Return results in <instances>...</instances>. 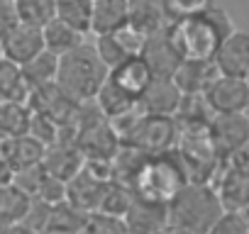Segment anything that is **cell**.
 Returning a JSON list of instances; mask_svg holds the SVG:
<instances>
[{
    "instance_id": "obj_1",
    "label": "cell",
    "mask_w": 249,
    "mask_h": 234,
    "mask_svg": "<svg viewBox=\"0 0 249 234\" xmlns=\"http://www.w3.org/2000/svg\"><path fill=\"white\" fill-rule=\"evenodd\" d=\"M171 42L178 54L188 61H213L222 39L234 30L230 15L220 8H208L205 13H196L188 17L171 20L166 25Z\"/></svg>"
},
{
    "instance_id": "obj_2",
    "label": "cell",
    "mask_w": 249,
    "mask_h": 234,
    "mask_svg": "<svg viewBox=\"0 0 249 234\" xmlns=\"http://www.w3.org/2000/svg\"><path fill=\"white\" fill-rule=\"evenodd\" d=\"M225 205L213 181H188L169 202L166 217L171 232H213Z\"/></svg>"
},
{
    "instance_id": "obj_3",
    "label": "cell",
    "mask_w": 249,
    "mask_h": 234,
    "mask_svg": "<svg viewBox=\"0 0 249 234\" xmlns=\"http://www.w3.org/2000/svg\"><path fill=\"white\" fill-rule=\"evenodd\" d=\"M188 181L191 178H188L183 159L178 156L176 149H169L159 154H144L130 181V188L135 198L166 205Z\"/></svg>"
},
{
    "instance_id": "obj_4",
    "label": "cell",
    "mask_w": 249,
    "mask_h": 234,
    "mask_svg": "<svg viewBox=\"0 0 249 234\" xmlns=\"http://www.w3.org/2000/svg\"><path fill=\"white\" fill-rule=\"evenodd\" d=\"M107 66L95 51V44L83 42L76 49L66 51L59 56V68H56V85L59 90L76 100V102H88L98 95L100 85L107 78Z\"/></svg>"
},
{
    "instance_id": "obj_5",
    "label": "cell",
    "mask_w": 249,
    "mask_h": 234,
    "mask_svg": "<svg viewBox=\"0 0 249 234\" xmlns=\"http://www.w3.org/2000/svg\"><path fill=\"white\" fill-rule=\"evenodd\" d=\"M178 137V120L174 115H157V112H142L140 120L122 134L120 144L132 147L142 154H159L176 147Z\"/></svg>"
},
{
    "instance_id": "obj_6",
    "label": "cell",
    "mask_w": 249,
    "mask_h": 234,
    "mask_svg": "<svg viewBox=\"0 0 249 234\" xmlns=\"http://www.w3.org/2000/svg\"><path fill=\"white\" fill-rule=\"evenodd\" d=\"M208 125L220 156H237L249 147V117L244 112L213 115Z\"/></svg>"
},
{
    "instance_id": "obj_7",
    "label": "cell",
    "mask_w": 249,
    "mask_h": 234,
    "mask_svg": "<svg viewBox=\"0 0 249 234\" xmlns=\"http://www.w3.org/2000/svg\"><path fill=\"white\" fill-rule=\"evenodd\" d=\"M213 115L220 112H244L249 105V83L239 76H222L217 73L213 83L203 93Z\"/></svg>"
},
{
    "instance_id": "obj_8",
    "label": "cell",
    "mask_w": 249,
    "mask_h": 234,
    "mask_svg": "<svg viewBox=\"0 0 249 234\" xmlns=\"http://www.w3.org/2000/svg\"><path fill=\"white\" fill-rule=\"evenodd\" d=\"M147 66L152 68L154 76H174L176 68L181 66L183 56L178 54L176 44L171 42L169 37V30H157V32H149L147 39H144V47H142V54H140Z\"/></svg>"
},
{
    "instance_id": "obj_9",
    "label": "cell",
    "mask_w": 249,
    "mask_h": 234,
    "mask_svg": "<svg viewBox=\"0 0 249 234\" xmlns=\"http://www.w3.org/2000/svg\"><path fill=\"white\" fill-rule=\"evenodd\" d=\"M213 64H215L217 73H222V76L244 78L247 71H249V32L232 30L222 39V44L217 47Z\"/></svg>"
},
{
    "instance_id": "obj_10",
    "label": "cell",
    "mask_w": 249,
    "mask_h": 234,
    "mask_svg": "<svg viewBox=\"0 0 249 234\" xmlns=\"http://www.w3.org/2000/svg\"><path fill=\"white\" fill-rule=\"evenodd\" d=\"M3 56H8L10 61L15 64H25L30 61L32 56H37L42 49H44V34H42V27H35V25H25V22H18L10 32L3 34Z\"/></svg>"
},
{
    "instance_id": "obj_11",
    "label": "cell",
    "mask_w": 249,
    "mask_h": 234,
    "mask_svg": "<svg viewBox=\"0 0 249 234\" xmlns=\"http://www.w3.org/2000/svg\"><path fill=\"white\" fill-rule=\"evenodd\" d=\"M154 73L147 66V61L137 54V56H127L124 61L115 64L107 71V81H112L117 88H122L124 93H130L132 98H142V93L147 90V85L152 83Z\"/></svg>"
},
{
    "instance_id": "obj_12",
    "label": "cell",
    "mask_w": 249,
    "mask_h": 234,
    "mask_svg": "<svg viewBox=\"0 0 249 234\" xmlns=\"http://www.w3.org/2000/svg\"><path fill=\"white\" fill-rule=\"evenodd\" d=\"M142 107L147 112H157V115H174L178 112L181 102H183V93L176 85V81L171 76H154L152 83L147 85V90L140 98Z\"/></svg>"
},
{
    "instance_id": "obj_13",
    "label": "cell",
    "mask_w": 249,
    "mask_h": 234,
    "mask_svg": "<svg viewBox=\"0 0 249 234\" xmlns=\"http://www.w3.org/2000/svg\"><path fill=\"white\" fill-rule=\"evenodd\" d=\"M124 222H127V232H169L166 205L154 200L135 198L124 212Z\"/></svg>"
},
{
    "instance_id": "obj_14",
    "label": "cell",
    "mask_w": 249,
    "mask_h": 234,
    "mask_svg": "<svg viewBox=\"0 0 249 234\" xmlns=\"http://www.w3.org/2000/svg\"><path fill=\"white\" fill-rule=\"evenodd\" d=\"M83 154L78 151L76 142H52L47 144V151H44V168L47 173L61 178V181H69L71 176L78 173V168L83 166Z\"/></svg>"
},
{
    "instance_id": "obj_15",
    "label": "cell",
    "mask_w": 249,
    "mask_h": 234,
    "mask_svg": "<svg viewBox=\"0 0 249 234\" xmlns=\"http://www.w3.org/2000/svg\"><path fill=\"white\" fill-rule=\"evenodd\" d=\"M215 76H217V68H215L213 61H188V59H183L171 78L176 81V85L181 88L183 95H203Z\"/></svg>"
},
{
    "instance_id": "obj_16",
    "label": "cell",
    "mask_w": 249,
    "mask_h": 234,
    "mask_svg": "<svg viewBox=\"0 0 249 234\" xmlns=\"http://www.w3.org/2000/svg\"><path fill=\"white\" fill-rule=\"evenodd\" d=\"M130 22V3L127 0H93L90 34H107Z\"/></svg>"
},
{
    "instance_id": "obj_17",
    "label": "cell",
    "mask_w": 249,
    "mask_h": 234,
    "mask_svg": "<svg viewBox=\"0 0 249 234\" xmlns=\"http://www.w3.org/2000/svg\"><path fill=\"white\" fill-rule=\"evenodd\" d=\"M127 3H130V22L147 34L164 30L171 22L164 8V0H127Z\"/></svg>"
},
{
    "instance_id": "obj_18",
    "label": "cell",
    "mask_w": 249,
    "mask_h": 234,
    "mask_svg": "<svg viewBox=\"0 0 249 234\" xmlns=\"http://www.w3.org/2000/svg\"><path fill=\"white\" fill-rule=\"evenodd\" d=\"M44 151H47V144L25 132V134H15V137H8V144H5V156L10 159L13 168H20V166H32V164H42L44 159Z\"/></svg>"
},
{
    "instance_id": "obj_19",
    "label": "cell",
    "mask_w": 249,
    "mask_h": 234,
    "mask_svg": "<svg viewBox=\"0 0 249 234\" xmlns=\"http://www.w3.org/2000/svg\"><path fill=\"white\" fill-rule=\"evenodd\" d=\"M42 34H44V49H49V51L56 54V56H61V54L76 49V47L83 44L86 37H88V34H83L81 30L71 27L69 22H64V20H59V17H54L52 22H47V25L42 27Z\"/></svg>"
},
{
    "instance_id": "obj_20",
    "label": "cell",
    "mask_w": 249,
    "mask_h": 234,
    "mask_svg": "<svg viewBox=\"0 0 249 234\" xmlns=\"http://www.w3.org/2000/svg\"><path fill=\"white\" fill-rule=\"evenodd\" d=\"M30 83L22 76V66L10 61L8 56H0V100H20L27 102Z\"/></svg>"
},
{
    "instance_id": "obj_21",
    "label": "cell",
    "mask_w": 249,
    "mask_h": 234,
    "mask_svg": "<svg viewBox=\"0 0 249 234\" xmlns=\"http://www.w3.org/2000/svg\"><path fill=\"white\" fill-rule=\"evenodd\" d=\"M220 193V200L225 207H234L242 210L249 202V171L244 168H234L230 173H225V178L215 185Z\"/></svg>"
},
{
    "instance_id": "obj_22",
    "label": "cell",
    "mask_w": 249,
    "mask_h": 234,
    "mask_svg": "<svg viewBox=\"0 0 249 234\" xmlns=\"http://www.w3.org/2000/svg\"><path fill=\"white\" fill-rule=\"evenodd\" d=\"M56 68H59V56L52 54L49 49H42L37 56L22 64V76L30 83V88H39L56 81Z\"/></svg>"
},
{
    "instance_id": "obj_23",
    "label": "cell",
    "mask_w": 249,
    "mask_h": 234,
    "mask_svg": "<svg viewBox=\"0 0 249 234\" xmlns=\"http://www.w3.org/2000/svg\"><path fill=\"white\" fill-rule=\"evenodd\" d=\"M93 102H95L98 110L105 115V120H110V117H117L120 112H124V110H130L132 105H137L140 100L132 98L130 93H124L122 88H117L112 81L105 78V83L100 85V90H98V95L93 98Z\"/></svg>"
},
{
    "instance_id": "obj_24",
    "label": "cell",
    "mask_w": 249,
    "mask_h": 234,
    "mask_svg": "<svg viewBox=\"0 0 249 234\" xmlns=\"http://www.w3.org/2000/svg\"><path fill=\"white\" fill-rule=\"evenodd\" d=\"M30 117L32 110L27 102L20 100H0V132L15 137V134H25L30 130Z\"/></svg>"
},
{
    "instance_id": "obj_25",
    "label": "cell",
    "mask_w": 249,
    "mask_h": 234,
    "mask_svg": "<svg viewBox=\"0 0 249 234\" xmlns=\"http://www.w3.org/2000/svg\"><path fill=\"white\" fill-rule=\"evenodd\" d=\"M86 219H88V212H83L81 207H76L69 200H61V202L52 205L47 232H56V229L59 232H78V229L86 232Z\"/></svg>"
},
{
    "instance_id": "obj_26",
    "label": "cell",
    "mask_w": 249,
    "mask_h": 234,
    "mask_svg": "<svg viewBox=\"0 0 249 234\" xmlns=\"http://www.w3.org/2000/svg\"><path fill=\"white\" fill-rule=\"evenodd\" d=\"M56 17L81 30L83 34H90L93 0H56Z\"/></svg>"
},
{
    "instance_id": "obj_27",
    "label": "cell",
    "mask_w": 249,
    "mask_h": 234,
    "mask_svg": "<svg viewBox=\"0 0 249 234\" xmlns=\"http://www.w3.org/2000/svg\"><path fill=\"white\" fill-rule=\"evenodd\" d=\"M15 10L20 22L44 27L56 17V0H15Z\"/></svg>"
},
{
    "instance_id": "obj_28",
    "label": "cell",
    "mask_w": 249,
    "mask_h": 234,
    "mask_svg": "<svg viewBox=\"0 0 249 234\" xmlns=\"http://www.w3.org/2000/svg\"><path fill=\"white\" fill-rule=\"evenodd\" d=\"M213 5H215V0H164V8H166L171 20L188 17V15H196V13H205Z\"/></svg>"
},
{
    "instance_id": "obj_29",
    "label": "cell",
    "mask_w": 249,
    "mask_h": 234,
    "mask_svg": "<svg viewBox=\"0 0 249 234\" xmlns=\"http://www.w3.org/2000/svg\"><path fill=\"white\" fill-rule=\"evenodd\" d=\"M213 232H225V234H242V232H249V224L242 215V210H234V207H225L222 215L217 217Z\"/></svg>"
},
{
    "instance_id": "obj_30",
    "label": "cell",
    "mask_w": 249,
    "mask_h": 234,
    "mask_svg": "<svg viewBox=\"0 0 249 234\" xmlns=\"http://www.w3.org/2000/svg\"><path fill=\"white\" fill-rule=\"evenodd\" d=\"M18 22L20 20H18V10H15V0H0V39Z\"/></svg>"
},
{
    "instance_id": "obj_31",
    "label": "cell",
    "mask_w": 249,
    "mask_h": 234,
    "mask_svg": "<svg viewBox=\"0 0 249 234\" xmlns=\"http://www.w3.org/2000/svg\"><path fill=\"white\" fill-rule=\"evenodd\" d=\"M13 164H10V159L5 156V151H0V188L3 185H8L10 181H13Z\"/></svg>"
},
{
    "instance_id": "obj_32",
    "label": "cell",
    "mask_w": 249,
    "mask_h": 234,
    "mask_svg": "<svg viewBox=\"0 0 249 234\" xmlns=\"http://www.w3.org/2000/svg\"><path fill=\"white\" fill-rule=\"evenodd\" d=\"M242 215H244V219H247V224H249V202L242 207Z\"/></svg>"
},
{
    "instance_id": "obj_33",
    "label": "cell",
    "mask_w": 249,
    "mask_h": 234,
    "mask_svg": "<svg viewBox=\"0 0 249 234\" xmlns=\"http://www.w3.org/2000/svg\"><path fill=\"white\" fill-rule=\"evenodd\" d=\"M244 115H247V117H249V105H247V110H244Z\"/></svg>"
},
{
    "instance_id": "obj_34",
    "label": "cell",
    "mask_w": 249,
    "mask_h": 234,
    "mask_svg": "<svg viewBox=\"0 0 249 234\" xmlns=\"http://www.w3.org/2000/svg\"><path fill=\"white\" fill-rule=\"evenodd\" d=\"M244 78H247V83H249V71H247V76H244Z\"/></svg>"
}]
</instances>
